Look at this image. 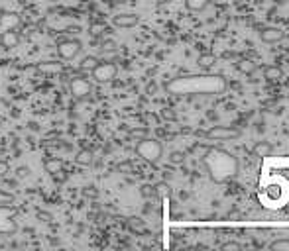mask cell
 Returning <instances> with one entry per match:
<instances>
[{
  "label": "cell",
  "mask_w": 289,
  "mask_h": 251,
  "mask_svg": "<svg viewBox=\"0 0 289 251\" xmlns=\"http://www.w3.org/2000/svg\"><path fill=\"white\" fill-rule=\"evenodd\" d=\"M228 81L220 73L181 75L166 83V90L173 96H218L226 90Z\"/></svg>",
  "instance_id": "6da1fadb"
},
{
  "label": "cell",
  "mask_w": 289,
  "mask_h": 251,
  "mask_svg": "<svg viewBox=\"0 0 289 251\" xmlns=\"http://www.w3.org/2000/svg\"><path fill=\"white\" fill-rule=\"evenodd\" d=\"M201 161H203L211 181L217 185L228 183L238 175V159L222 147H209L203 153Z\"/></svg>",
  "instance_id": "7a4b0ae2"
},
{
  "label": "cell",
  "mask_w": 289,
  "mask_h": 251,
  "mask_svg": "<svg viewBox=\"0 0 289 251\" xmlns=\"http://www.w3.org/2000/svg\"><path fill=\"white\" fill-rule=\"evenodd\" d=\"M14 194L0 190V235H10L16 231V224L12 222L16 214V206H12Z\"/></svg>",
  "instance_id": "3957f363"
},
{
  "label": "cell",
  "mask_w": 289,
  "mask_h": 251,
  "mask_svg": "<svg viewBox=\"0 0 289 251\" xmlns=\"http://www.w3.org/2000/svg\"><path fill=\"white\" fill-rule=\"evenodd\" d=\"M136 153L144 159V161H148L152 165H156L164 153V146L160 140H154V138H142L138 140L136 144Z\"/></svg>",
  "instance_id": "277c9868"
},
{
  "label": "cell",
  "mask_w": 289,
  "mask_h": 251,
  "mask_svg": "<svg viewBox=\"0 0 289 251\" xmlns=\"http://www.w3.org/2000/svg\"><path fill=\"white\" fill-rule=\"evenodd\" d=\"M201 136H205L207 140H215V142H230V140L240 138V130L230 128V126H213L207 132H201Z\"/></svg>",
  "instance_id": "5b68a950"
},
{
  "label": "cell",
  "mask_w": 289,
  "mask_h": 251,
  "mask_svg": "<svg viewBox=\"0 0 289 251\" xmlns=\"http://www.w3.org/2000/svg\"><path fill=\"white\" fill-rule=\"evenodd\" d=\"M81 49H83V45H81V42H77V40H63V42L57 43V55H59L61 61H71V59H75V57L81 53Z\"/></svg>",
  "instance_id": "8992f818"
},
{
  "label": "cell",
  "mask_w": 289,
  "mask_h": 251,
  "mask_svg": "<svg viewBox=\"0 0 289 251\" xmlns=\"http://www.w3.org/2000/svg\"><path fill=\"white\" fill-rule=\"evenodd\" d=\"M91 73H93V79L96 83H110L116 77L118 69H116L114 63H98Z\"/></svg>",
  "instance_id": "52a82bcc"
},
{
  "label": "cell",
  "mask_w": 289,
  "mask_h": 251,
  "mask_svg": "<svg viewBox=\"0 0 289 251\" xmlns=\"http://www.w3.org/2000/svg\"><path fill=\"white\" fill-rule=\"evenodd\" d=\"M69 88H71V94L75 96V98H85V96H89L91 94V90H93V84L85 79V77H73L71 81H69Z\"/></svg>",
  "instance_id": "ba28073f"
},
{
  "label": "cell",
  "mask_w": 289,
  "mask_h": 251,
  "mask_svg": "<svg viewBox=\"0 0 289 251\" xmlns=\"http://www.w3.org/2000/svg\"><path fill=\"white\" fill-rule=\"evenodd\" d=\"M283 36H285L283 30L277 26H267V28H262V32H260V40L264 43H277L283 40Z\"/></svg>",
  "instance_id": "9c48e42d"
},
{
  "label": "cell",
  "mask_w": 289,
  "mask_h": 251,
  "mask_svg": "<svg viewBox=\"0 0 289 251\" xmlns=\"http://www.w3.org/2000/svg\"><path fill=\"white\" fill-rule=\"evenodd\" d=\"M20 26V16L14 12H4L0 16V34L8 32V30H18Z\"/></svg>",
  "instance_id": "30bf717a"
},
{
  "label": "cell",
  "mask_w": 289,
  "mask_h": 251,
  "mask_svg": "<svg viewBox=\"0 0 289 251\" xmlns=\"http://www.w3.org/2000/svg\"><path fill=\"white\" fill-rule=\"evenodd\" d=\"M112 24L116 28H134V26L140 24V16H136V14H118V16L112 18Z\"/></svg>",
  "instance_id": "8fae6325"
},
{
  "label": "cell",
  "mask_w": 289,
  "mask_h": 251,
  "mask_svg": "<svg viewBox=\"0 0 289 251\" xmlns=\"http://www.w3.org/2000/svg\"><path fill=\"white\" fill-rule=\"evenodd\" d=\"M36 71H40L44 75H59V73H63V63H59V61H44V63L36 65Z\"/></svg>",
  "instance_id": "7c38bea8"
},
{
  "label": "cell",
  "mask_w": 289,
  "mask_h": 251,
  "mask_svg": "<svg viewBox=\"0 0 289 251\" xmlns=\"http://www.w3.org/2000/svg\"><path fill=\"white\" fill-rule=\"evenodd\" d=\"M0 42H2V45H4V47L12 49V47H16V45L20 43V34H18L16 30L2 32V34H0Z\"/></svg>",
  "instance_id": "4fadbf2b"
},
{
  "label": "cell",
  "mask_w": 289,
  "mask_h": 251,
  "mask_svg": "<svg viewBox=\"0 0 289 251\" xmlns=\"http://www.w3.org/2000/svg\"><path fill=\"white\" fill-rule=\"evenodd\" d=\"M264 79L265 81H279V79H283V71L277 67V65H267V67H264Z\"/></svg>",
  "instance_id": "5bb4252c"
},
{
  "label": "cell",
  "mask_w": 289,
  "mask_h": 251,
  "mask_svg": "<svg viewBox=\"0 0 289 251\" xmlns=\"http://www.w3.org/2000/svg\"><path fill=\"white\" fill-rule=\"evenodd\" d=\"M185 6L191 12H203L211 6V0H185Z\"/></svg>",
  "instance_id": "9a60e30c"
},
{
  "label": "cell",
  "mask_w": 289,
  "mask_h": 251,
  "mask_svg": "<svg viewBox=\"0 0 289 251\" xmlns=\"http://www.w3.org/2000/svg\"><path fill=\"white\" fill-rule=\"evenodd\" d=\"M236 69H238L242 75H254L256 69H258V65H256L252 59H240V61L236 63Z\"/></svg>",
  "instance_id": "2e32d148"
},
{
  "label": "cell",
  "mask_w": 289,
  "mask_h": 251,
  "mask_svg": "<svg viewBox=\"0 0 289 251\" xmlns=\"http://www.w3.org/2000/svg\"><path fill=\"white\" fill-rule=\"evenodd\" d=\"M44 167H46L48 173L55 175V173H61V169H63V161H61V159H53V157H49V159H46Z\"/></svg>",
  "instance_id": "e0dca14e"
},
{
  "label": "cell",
  "mask_w": 289,
  "mask_h": 251,
  "mask_svg": "<svg viewBox=\"0 0 289 251\" xmlns=\"http://www.w3.org/2000/svg\"><path fill=\"white\" fill-rule=\"evenodd\" d=\"M215 55L213 53H203V55H199V59H197V63H199V67L203 69V71H209L213 65H215Z\"/></svg>",
  "instance_id": "ac0fdd59"
},
{
  "label": "cell",
  "mask_w": 289,
  "mask_h": 251,
  "mask_svg": "<svg viewBox=\"0 0 289 251\" xmlns=\"http://www.w3.org/2000/svg\"><path fill=\"white\" fill-rule=\"evenodd\" d=\"M96 65H98V59H96V57H93V55H89V57H85V59L81 61L79 69H81L83 73H91V71H93Z\"/></svg>",
  "instance_id": "d6986e66"
},
{
  "label": "cell",
  "mask_w": 289,
  "mask_h": 251,
  "mask_svg": "<svg viewBox=\"0 0 289 251\" xmlns=\"http://www.w3.org/2000/svg\"><path fill=\"white\" fill-rule=\"evenodd\" d=\"M77 163L83 165V167L91 165V163H93V151H89V149H81V151L77 153Z\"/></svg>",
  "instance_id": "ffe728a7"
},
{
  "label": "cell",
  "mask_w": 289,
  "mask_h": 251,
  "mask_svg": "<svg viewBox=\"0 0 289 251\" xmlns=\"http://www.w3.org/2000/svg\"><path fill=\"white\" fill-rule=\"evenodd\" d=\"M254 153H256L258 157H267V155L271 153V146H269L267 142H260V144H256Z\"/></svg>",
  "instance_id": "44dd1931"
},
{
  "label": "cell",
  "mask_w": 289,
  "mask_h": 251,
  "mask_svg": "<svg viewBox=\"0 0 289 251\" xmlns=\"http://www.w3.org/2000/svg\"><path fill=\"white\" fill-rule=\"evenodd\" d=\"M154 194L160 196V198H168V196L171 194V188H169L168 183H158V185L154 187Z\"/></svg>",
  "instance_id": "7402d4cb"
},
{
  "label": "cell",
  "mask_w": 289,
  "mask_h": 251,
  "mask_svg": "<svg viewBox=\"0 0 289 251\" xmlns=\"http://www.w3.org/2000/svg\"><path fill=\"white\" fill-rule=\"evenodd\" d=\"M269 249H271V251H289V239H287V237L275 239V241L269 243Z\"/></svg>",
  "instance_id": "603a6c76"
},
{
  "label": "cell",
  "mask_w": 289,
  "mask_h": 251,
  "mask_svg": "<svg viewBox=\"0 0 289 251\" xmlns=\"http://www.w3.org/2000/svg\"><path fill=\"white\" fill-rule=\"evenodd\" d=\"M183 161H185V153H183V151H171V153H169V163H173V165H183Z\"/></svg>",
  "instance_id": "cb8c5ba5"
},
{
  "label": "cell",
  "mask_w": 289,
  "mask_h": 251,
  "mask_svg": "<svg viewBox=\"0 0 289 251\" xmlns=\"http://www.w3.org/2000/svg\"><path fill=\"white\" fill-rule=\"evenodd\" d=\"M128 226H130V230H134V231H144V222H142L140 218H130V220H128Z\"/></svg>",
  "instance_id": "d4e9b609"
},
{
  "label": "cell",
  "mask_w": 289,
  "mask_h": 251,
  "mask_svg": "<svg viewBox=\"0 0 289 251\" xmlns=\"http://www.w3.org/2000/svg\"><path fill=\"white\" fill-rule=\"evenodd\" d=\"M220 249H222V251H240V249H242V245H240V243H236V241H228V243H224Z\"/></svg>",
  "instance_id": "484cf974"
},
{
  "label": "cell",
  "mask_w": 289,
  "mask_h": 251,
  "mask_svg": "<svg viewBox=\"0 0 289 251\" xmlns=\"http://www.w3.org/2000/svg\"><path fill=\"white\" fill-rule=\"evenodd\" d=\"M146 134H148V130L146 128H138V130H130V136L132 138H146Z\"/></svg>",
  "instance_id": "4316f807"
},
{
  "label": "cell",
  "mask_w": 289,
  "mask_h": 251,
  "mask_svg": "<svg viewBox=\"0 0 289 251\" xmlns=\"http://www.w3.org/2000/svg\"><path fill=\"white\" fill-rule=\"evenodd\" d=\"M118 171H120V173H130V171H132V165H130V163H120V165H118Z\"/></svg>",
  "instance_id": "83f0119b"
},
{
  "label": "cell",
  "mask_w": 289,
  "mask_h": 251,
  "mask_svg": "<svg viewBox=\"0 0 289 251\" xmlns=\"http://www.w3.org/2000/svg\"><path fill=\"white\" fill-rule=\"evenodd\" d=\"M8 169H10V167H8V163H6V161H0V175H6V173H8Z\"/></svg>",
  "instance_id": "f1b7e54d"
},
{
  "label": "cell",
  "mask_w": 289,
  "mask_h": 251,
  "mask_svg": "<svg viewBox=\"0 0 289 251\" xmlns=\"http://www.w3.org/2000/svg\"><path fill=\"white\" fill-rule=\"evenodd\" d=\"M142 194H144V196H152V194H154V187H144V188H142Z\"/></svg>",
  "instance_id": "f546056e"
},
{
  "label": "cell",
  "mask_w": 289,
  "mask_h": 251,
  "mask_svg": "<svg viewBox=\"0 0 289 251\" xmlns=\"http://www.w3.org/2000/svg\"><path fill=\"white\" fill-rule=\"evenodd\" d=\"M28 175H30V171H28L26 167H22V169H18V177H20V179H26Z\"/></svg>",
  "instance_id": "4dcf8cb0"
},
{
  "label": "cell",
  "mask_w": 289,
  "mask_h": 251,
  "mask_svg": "<svg viewBox=\"0 0 289 251\" xmlns=\"http://www.w3.org/2000/svg\"><path fill=\"white\" fill-rule=\"evenodd\" d=\"M114 47V43L112 42H106V43H102V49H112Z\"/></svg>",
  "instance_id": "1f68e13d"
},
{
  "label": "cell",
  "mask_w": 289,
  "mask_h": 251,
  "mask_svg": "<svg viewBox=\"0 0 289 251\" xmlns=\"http://www.w3.org/2000/svg\"><path fill=\"white\" fill-rule=\"evenodd\" d=\"M0 155H2V149H0Z\"/></svg>",
  "instance_id": "d6a6232c"
},
{
  "label": "cell",
  "mask_w": 289,
  "mask_h": 251,
  "mask_svg": "<svg viewBox=\"0 0 289 251\" xmlns=\"http://www.w3.org/2000/svg\"><path fill=\"white\" fill-rule=\"evenodd\" d=\"M287 122H289V118H287Z\"/></svg>",
  "instance_id": "836d02e7"
}]
</instances>
